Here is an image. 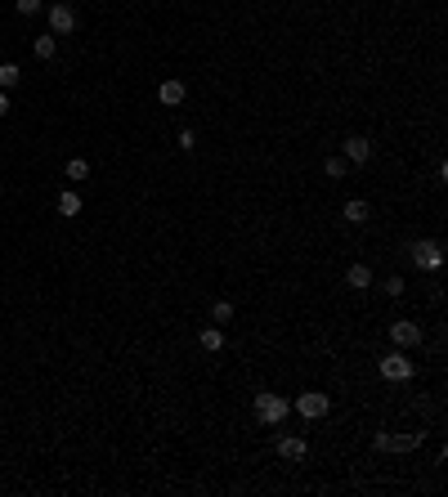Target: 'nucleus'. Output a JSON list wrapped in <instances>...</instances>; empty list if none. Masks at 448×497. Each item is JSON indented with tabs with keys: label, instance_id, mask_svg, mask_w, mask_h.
Segmentation results:
<instances>
[{
	"label": "nucleus",
	"instance_id": "nucleus-1",
	"mask_svg": "<svg viewBox=\"0 0 448 497\" xmlns=\"http://www.w3.org/2000/svg\"><path fill=\"white\" fill-rule=\"evenodd\" d=\"M287 413H292L287 399L269 395V390H260V395H256V422H260V426H283V422H287Z\"/></svg>",
	"mask_w": 448,
	"mask_h": 497
},
{
	"label": "nucleus",
	"instance_id": "nucleus-2",
	"mask_svg": "<svg viewBox=\"0 0 448 497\" xmlns=\"http://www.w3.org/2000/svg\"><path fill=\"white\" fill-rule=\"evenodd\" d=\"M296 413L305 417V422H319V417L332 413V399L323 395V390H305V395L296 399Z\"/></svg>",
	"mask_w": 448,
	"mask_h": 497
},
{
	"label": "nucleus",
	"instance_id": "nucleus-3",
	"mask_svg": "<svg viewBox=\"0 0 448 497\" xmlns=\"http://www.w3.org/2000/svg\"><path fill=\"white\" fill-rule=\"evenodd\" d=\"M45 14H50V32H54V36H72V32H76V9L68 5V0L50 5Z\"/></svg>",
	"mask_w": 448,
	"mask_h": 497
},
{
	"label": "nucleus",
	"instance_id": "nucleus-4",
	"mask_svg": "<svg viewBox=\"0 0 448 497\" xmlns=\"http://www.w3.org/2000/svg\"><path fill=\"white\" fill-rule=\"evenodd\" d=\"M373 444L381 448V453H413V448L422 444V430H413V435H390V430H381Z\"/></svg>",
	"mask_w": 448,
	"mask_h": 497
},
{
	"label": "nucleus",
	"instance_id": "nucleus-5",
	"mask_svg": "<svg viewBox=\"0 0 448 497\" xmlns=\"http://www.w3.org/2000/svg\"><path fill=\"white\" fill-rule=\"evenodd\" d=\"M413 264H417V269H440V264H444L440 242H431V237H426V242H417V246H413Z\"/></svg>",
	"mask_w": 448,
	"mask_h": 497
},
{
	"label": "nucleus",
	"instance_id": "nucleus-6",
	"mask_svg": "<svg viewBox=\"0 0 448 497\" xmlns=\"http://www.w3.org/2000/svg\"><path fill=\"white\" fill-rule=\"evenodd\" d=\"M381 377H386V381H408V377H413V359L386 354V359H381Z\"/></svg>",
	"mask_w": 448,
	"mask_h": 497
},
{
	"label": "nucleus",
	"instance_id": "nucleus-7",
	"mask_svg": "<svg viewBox=\"0 0 448 497\" xmlns=\"http://www.w3.org/2000/svg\"><path fill=\"white\" fill-rule=\"evenodd\" d=\"M390 341H395L399 350H408V345H422V327H417V323H390Z\"/></svg>",
	"mask_w": 448,
	"mask_h": 497
},
{
	"label": "nucleus",
	"instance_id": "nucleus-8",
	"mask_svg": "<svg viewBox=\"0 0 448 497\" xmlns=\"http://www.w3.org/2000/svg\"><path fill=\"white\" fill-rule=\"evenodd\" d=\"M274 448H278V457H287V462H305V453H310V444H305L301 435H278Z\"/></svg>",
	"mask_w": 448,
	"mask_h": 497
},
{
	"label": "nucleus",
	"instance_id": "nucleus-9",
	"mask_svg": "<svg viewBox=\"0 0 448 497\" xmlns=\"http://www.w3.org/2000/svg\"><path fill=\"white\" fill-rule=\"evenodd\" d=\"M368 157H373V139H364V135H350V139H346V161L364 166Z\"/></svg>",
	"mask_w": 448,
	"mask_h": 497
},
{
	"label": "nucleus",
	"instance_id": "nucleus-10",
	"mask_svg": "<svg viewBox=\"0 0 448 497\" xmlns=\"http://www.w3.org/2000/svg\"><path fill=\"white\" fill-rule=\"evenodd\" d=\"M184 94H188V90H184V81H175V76L157 85V99L166 103V108H179V103H184Z\"/></svg>",
	"mask_w": 448,
	"mask_h": 497
},
{
	"label": "nucleus",
	"instance_id": "nucleus-11",
	"mask_svg": "<svg viewBox=\"0 0 448 497\" xmlns=\"http://www.w3.org/2000/svg\"><path fill=\"white\" fill-rule=\"evenodd\" d=\"M346 287L350 291H368V287H373V269H368V264H350L346 269Z\"/></svg>",
	"mask_w": 448,
	"mask_h": 497
},
{
	"label": "nucleus",
	"instance_id": "nucleus-12",
	"mask_svg": "<svg viewBox=\"0 0 448 497\" xmlns=\"http://www.w3.org/2000/svg\"><path fill=\"white\" fill-rule=\"evenodd\" d=\"M197 341H202V350H206V354H220V350H224V332H220V323L202 327V332H197Z\"/></svg>",
	"mask_w": 448,
	"mask_h": 497
},
{
	"label": "nucleus",
	"instance_id": "nucleus-13",
	"mask_svg": "<svg viewBox=\"0 0 448 497\" xmlns=\"http://www.w3.org/2000/svg\"><path fill=\"white\" fill-rule=\"evenodd\" d=\"M59 215H63V219H76V215H81V193L63 188V193H59Z\"/></svg>",
	"mask_w": 448,
	"mask_h": 497
},
{
	"label": "nucleus",
	"instance_id": "nucleus-14",
	"mask_svg": "<svg viewBox=\"0 0 448 497\" xmlns=\"http://www.w3.org/2000/svg\"><path fill=\"white\" fill-rule=\"evenodd\" d=\"M32 50H36V59H54V54H59V36H36V45H32Z\"/></svg>",
	"mask_w": 448,
	"mask_h": 497
},
{
	"label": "nucleus",
	"instance_id": "nucleus-15",
	"mask_svg": "<svg viewBox=\"0 0 448 497\" xmlns=\"http://www.w3.org/2000/svg\"><path fill=\"white\" fill-rule=\"evenodd\" d=\"M18 81H23V68L18 63H0V90H14Z\"/></svg>",
	"mask_w": 448,
	"mask_h": 497
},
{
	"label": "nucleus",
	"instance_id": "nucleus-16",
	"mask_svg": "<svg viewBox=\"0 0 448 497\" xmlns=\"http://www.w3.org/2000/svg\"><path fill=\"white\" fill-rule=\"evenodd\" d=\"M233 314H238L233 300H215L211 305V323H233Z\"/></svg>",
	"mask_w": 448,
	"mask_h": 497
},
{
	"label": "nucleus",
	"instance_id": "nucleus-17",
	"mask_svg": "<svg viewBox=\"0 0 448 497\" xmlns=\"http://www.w3.org/2000/svg\"><path fill=\"white\" fill-rule=\"evenodd\" d=\"M346 166H350L346 157H328V161H323V175H328V179H346Z\"/></svg>",
	"mask_w": 448,
	"mask_h": 497
},
{
	"label": "nucleus",
	"instance_id": "nucleus-18",
	"mask_svg": "<svg viewBox=\"0 0 448 497\" xmlns=\"http://www.w3.org/2000/svg\"><path fill=\"white\" fill-rule=\"evenodd\" d=\"M346 219H350V224H364V219H368V202H359V197H355V202H346Z\"/></svg>",
	"mask_w": 448,
	"mask_h": 497
},
{
	"label": "nucleus",
	"instance_id": "nucleus-19",
	"mask_svg": "<svg viewBox=\"0 0 448 497\" xmlns=\"http://www.w3.org/2000/svg\"><path fill=\"white\" fill-rule=\"evenodd\" d=\"M68 179H90V161H85V157H72V161H68Z\"/></svg>",
	"mask_w": 448,
	"mask_h": 497
},
{
	"label": "nucleus",
	"instance_id": "nucleus-20",
	"mask_svg": "<svg viewBox=\"0 0 448 497\" xmlns=\"http://www.w3.org/2000/svg\"><path fill=\"white\" fill-rule=\"evenodd\" d=\"M175 148H179V152H193V148H197V135H193V130L184 126V130L175 135Z\"/></svg>",
	"mask_w": 448,
	"mask_h": 497
},
{
	"label": "nucleus",
	"instance_id": "nucleus-21",
	"mask_svg": "<svg viewBox=\"0 0 448 497\" xmlns=\"http://www.w3.org/2000/svg\"><path fill=\"white\" fill-rule=\"evenodd\" d=\"M14 9H18V14H23V18H32V14H41V0H14Z\"/></svg>",
	"mask_w": 448,
	"mask_h": 497
},
{
	"label": "nucleus",
	"instance_id": "nucleus-22",
	"mask_svg": "<svg viewBox=\"0 0 448 497\" xmlns=\"http://www.w3.org/2000/svg\"><path fill=\"white\" fill-rule=\"evenodd\" d=\"M386 291L390 296H404V278H386Z\"/></svg>",
	"mask_w": 448,
	"mask_h": 497
},
{
	"label": "nucleus",
	"instance_id": "nucleus-23",
	"mask_svg": "<svg viewBox=\"0 0 448 497\" xmlns=\"http://www.w3.org/2000/svg\"><path fill=\"white\" fill-rule=\"evenodd\" d=\"M9 108H14V103H9V94L0 90V117H9Z\"/></svg>",
	"mask_w": 448,
	"mask_h": 497
}]
</instances>
